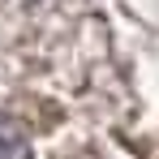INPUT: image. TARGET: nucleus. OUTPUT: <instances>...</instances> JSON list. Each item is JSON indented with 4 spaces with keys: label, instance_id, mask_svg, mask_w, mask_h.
Returning a JSON list of instances; mask_svg holds the SVG:
<instances>
[{
    "label": "nucleus",
    "instance_id": "1",
    "mask_svg": "<svg viewBox=\"0 0 159 159\" xmlns=\"http://www.w3.org/2000/svg\"><path fill=\"white\" fill-rule=\"evenodd\" d=\"M0 159H34L30 155V138L9 116H0Z\"/></svg>",
    "mask_w": 159,
    "mask_h": 159
}]
</instances>
